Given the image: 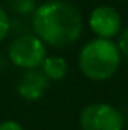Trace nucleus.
Returning a JSON list of instances; mask_svg holds the SVG:
<instances>
[{"label":"nucleus","mask_w":128,"mask_h":130,"mask_svg":"<svg viewBox=\"0 0 128 130\" xmlns=\"http://www.w3.org/2000/svg\"><path fill=\"white\" fill-rule=\"evenodd\" d=\"M32 29L47 47L65 48L81 36L83 17L66 0H47L33 11Z\"/></svg>","instance_id":"nucleus-1"},{"label":"nucleus","mask_w":128,"mask_h":130,"mask_svg":"<svg viewBox=\"0 0 128 130\" xmlns=\"http://www.w3.org/2000/svg\"><path fill=\"white\" fill-rule=\"evenodd\" d=\"M122 61L118 44L112 39L94 38L88 41L78 53V68L91 80L104 82L116 74Z\"/></svg>","instance_id":"nucleus-2"},{"label":"nucleus","mask_w":128,"mask_h":130,"mask_svg":"<svg viewBox=\"0 0 128 130\" xmlns=\"http://www.w3.org/2000/svg\"><path fill=\"white\" fill-rule=\"evenodd\" d=\"M47 56V45L35 33L18 35L8 47L9 61L21 70L41 68Z\"/></svg>","instance_id":"nucleus-3"},{"label":"nucleus","mask_w":128,"mask_h":130,"mask_svg":"<svg viewBox=\"0 0 128 130\" xmlns=\"http://www.w3.org/2000/svg\"><path fill=\"white\" fill-rule=\"evenodd\" d=\"M81 130H122L124 115L109 103H91L80 112Z\"/></svg>","instance_id":"nucleus-4"},{"label":"nucleus","mask_w":128,"mask_h":130,"mask_svg":"<svg viewBox=\"0 0 128 130\" xmlns=\"http://www.w3.org/2000/svg\"><path fill=\"white\" fill-rule=\"evenodd\" d=\"M88 24L98 38L113 39L122 30V17L110 5H99L89 14Z\"/></svg>","instance_id":"nucleus-5"},{"label":"nucleus","mask_w":128,"mask_h":130,"mask_svg":"<svg viewBox=\"0 0 128 130\" xmlns=\"http://www.w3.org/2000/svg\"><path fill=\"white\" fill-rule=\"evenodd\" d=\"M50 80L45 77V74L39 68L24 70V73L20 76L17 82V92L18 95L27 101H36L44 97V94L48 89Z\"/></svg>","instance_id":"nucleus-6"},{"label":"nucleus","mask_w":128,"mask_h":130,"mask_svg":"<svg viewBox=\"0 0 128 130\" xmlns=\"http://www.w3.org/2000/svg\"><path fill=\"white\" fill-rule=\"evenodd\" d=\"M41 71L48 80H62L68 74V62L62 56H47L41 65Z\"/></svg>","instance_id":"nucleus-7"},{"label":"nucleus","mask_w":128,"mask_h":130,"mask_svg":"<svg viewBox=\"0 0 128 130\" xmlns=\"http://www.w3.org/2000/svg\"><path fill=\"white\" fill-rule=\"evenodd\" d=\"M36 6V0H11V8L21 15L33 14Z\"/></svg>","instance_id":"nucleus-8"},{"label":"nucleus","mask_w":128,"mask_h":130,"mask_svg":"<svg viewBox=\"0 0 128 130\" xmlns=\"http://www.w3.org/2000/svg\"><path fill=\"white\" fill-rule=\"evenodd\" d=\"M12 29V21H11V17L9 14L0 6V42L5 41L8 38V35L11 33Z\"/></svg>","instance_id":"nucleus-9"},{"label":"nucleus","mask_w":128,"mask_h":130,"mask_svg":"<svg viewBox=\"0 0 128 130\" xmlns=\"http://www.w3.org/2000/svg\"><path fill=\"white\" fill-rule=\"evenodd\" d=\"M116 44L121 50V55L128 59V27L121 30V33L118 35V42Z\"/></svg>","instance_id":"nucleus-10"},{"label":"nucleus","mask_w":128,"mask_h":130,"mask_svg":"<svg viewBox=\"0 0 128 130\" xmlns=\"http://www.w3.org/2000/svg\"><path fill=\"white\" fill-rule=\"evenodd\" d=\"M0 130H24L23 126L14 120H5L0 123Z\"/></svg>","instance_id":"nucleus-11"}]
</instances>
